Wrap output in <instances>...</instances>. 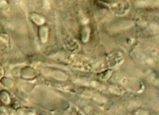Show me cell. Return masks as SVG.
I'll list each match as a JSON object with an SVG mask.
<instances>
[{"label": "cell", "mask_w": 159, "mask_h": 115, "mask_svg": "<svg viewBox=\"0 0 159 115\" xmlns=\"http://www.w3.org/2000/svg\"><path fill=\"white\" fill-rule=\"evenodd\" d=\"M136 115H148V114L146 112L144 111H141L139 110L137 112Z\"/></svg>", "instance_id": "6da1fadb"}]
</instances>
